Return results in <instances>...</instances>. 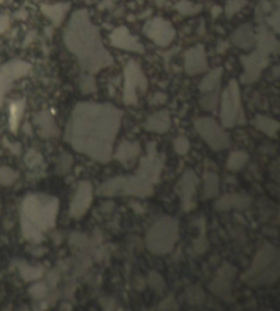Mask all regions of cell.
Returning <instances> with one entry per match:
<instances>
[{
	"instance_id": "6da1fadb",
	"label": "cell",
	"mask_w": 280,
	"mask_h": 311,
	"mask_svg": "<svg viewBox=\"0 0 280 311\" xmlns=\"http://www.w3.org/2000/svg\"><path fill=\"white\" fill-rule=\"evenodd\" d=\"M122 117L123 111L110 103L80 102L71 111L65 140L77 152L106 164L112 158Z\"/></svg>"
},
{
	"instance_id": "7a4b0ae2",
	"label": "cell",
	"mask_w": 280,
	"mask_h": 311,
	"mask_svg": "<svg viewBox=\"0 0 280 311\" xmlns=\"http://www.w3.org/2000/svg\"><path fill=\"white\" fill-rule=\"evenodd\" d=\"M64 44L84 71L98 73L110 67L114 59L104 46L99 27L93 24L87 9H79L71 15L64 31Z\"/></svg>"
},
{
	"instance_id": "3957f363",
	"label": "cell",
	"mask_w": 280,
	"mask_h": 311,
	"mask_svg": "<svg viewBox=\"0 0 280 311\" xmlns=\"http://www.w3.org/2000/svg\"><path fill=\"white\" fill-rule=\"evenodd\" d=\"M58 200L46 195H30L22 204L21 225L25 237L39 243L43 233L54 227L58 213Z\"/></svg>"
},
{
	"instance_id": "277c9868",
	"label": "cell",
	"mask_w": 280,
	"mask_h": 311,
	"mask_svg": "<svg viewBox=\"0 0 280 311\" xmlns=\"http://www.w3.org/2000/svg\"><path fill=\"white\" fill-rule=\"evenodd\" d=\"M257 33V40L254 51L250 55L241 56V64L244 72L241 75L243 83L257 81L260 74L269 64V55L276 54L279 50V43L272 32L265 26H260Z\"/></svg>"
},
{
	"instance_id": "5b68a950",
	"label": "cell",
	"mask_w": 280,
	"mask_h": 311,
	"mask_svg": "<svg viewBox=\"0 0 280 311\" xmlns=\"http://www.w3.org/2000/svg\"><path fill=\"white\" fill-rule=\"evenodd\" d=\"M280 275L279 251L272 244H266L255 254L252 266L242 276L244 283L251 286L272 284Z\"/></svg>"
},
{
	"instance_id": "8992f818",
	"label": "cell",
	"mask_w": 280,
	"mask_h": 311,
	"mask_svg": "<svg viewBox=\"0 0 280 311\" xmlns=\"http://www.w3.org/2000/svg\"><path fill=\"white\" fill-rule=\"evenodd\" d=\"M178 237V221L173 216L165 215L151 226L146 236V247L158 256L172 251Z\"/></svg>"
},
{
	"instance_id": "52a82bcc",
	"label": "cell",
	"mask_w": 280,
	"mask_h": 311,
	"mask_svg": "<svg viewBox=\"0 0 280 311\" xmlns=\"http://www.w3.org/2000/svg\"><path fill=\"white\" fill-rule=\"evenodd\" d=\"M220 120L224 128H233L234 126L245 124V115L242 107L240 86L235 79L224 89L220 103Z\"/></svg>"
},
{
	"instance_id": "ba28073f",
	"label": "cell",
	"mask_w": 280,
	"mask_h": 311,
	"mask_svg": "<svg viewBox=\"0 0 280 311\" xmlns=\"http://www.w3.org/2000/svg\"><path fill=\"white\" fill-rule=\"evenodd\" d=\"M100 195L112 196H135L145 198L153 193V187L139 176H117L107 180L100 187Z\"/></svg>"
},
{
	"instance_id": "9c48e42d",
	"label": "cell",
	"mask_w": 280,
	"mask_h": 311,
	"mask_svg": "<svg viewBox=\"0 0 280 311\" xmlns=\"http://www.w3.org/2000/svg\"><path fill=\"white\" fill-rule=\"evenodd\" d=\"M147 88H148V80L142 71L141 66L136 60H129L124 69L123 102L127 106L137 105V103H138V89L145 93Z\"/></svg>"
},
{
	"instance_id": "30bf717a",
	"label": "cell",
	"mask_w": 280,
	"mask_h": 311,
	"mask_svg": "<svg viewBox=\"0 0 280 311\" xmlns=\"http://www.w3.org/2000/svg\"><path fill=\"white\" fill-rule=\"evenodd\" d=\"M199 136L209 145L213 151H221L230 148L231 138L211 117H201L194 122Z\"/></svg>"
},
{
	"instance_id": "8fae6325",
	"label": "cell",
	"mask_w": 280,
	"mask_h": 311,
	"mask_svg": "<svg viewBox=\"0 0 280 311\" xmlns=\"http://www.w3.org/2000/svg\"><path fill=\"white\" fill-rule=\"evenodd\" d=\"M145 36L159 47H168L177 35V31L169 20L154 17L145 23L142 27Z\"/></svg>"
},
{
	"instance_id": "7c38bea8",
	"label": "cell",
	"mask_w": 280,
	"mask_h": 311,
	"mask_svg": "<svg viewBox=\"0 0 280 311\" xmlns=\"http://www.w3.org/2000/svg\"><path fill=\"white\" fill-rule=\"evenodd\" d=\"M32 66L27 61L14 59L9 61L0 69V106L2 105L3 97L10 89L12 82L25 77L31 71Z\"/></svg>"
},
{
	"instance_id": "4fadbf2b",
	"label": "cell",
	"mask_w": 280,
	"mask_h": 311,
	"mask_svg": "<svg viewBox=\"0 0 280 311\" xmlns=\"http://www.w3.org/2000/svg\"><path fill=\"white\" fill-rule=\"evenodd\" d=\"M163 168V161L160 157V155L156 153L155 143L148 144V154L147 156L140 159V166L137 176L145 179L146 181L150 182L151 185L159 181V178Z\"/></svg>"
},
{
	"instance_id": "5bb4252c",
	"label": "cell",
	"mask_w": 280,
	"mask_h": 311,
	"mask_svg": "<svg viewBox=\"0 0 280 311\" xmlns=\"http://www.w3.org/2000/svg\"><path fill=\"white\" fill-rule=\"evenodd\" d=\"M110 42L114 48L129 51L135 54H145V46L140 43L138 37L131 34L126 26H118L110 34Z\"/></svg>"
},
{
	"instance_id": "9a60e30c",
	"label": "cell",
	"mask_w": 280,
	"mask_h": 311,
	"mask_svg": "<svg viewBox=\"0 0 280 311\" xmlns=\"http://www.w3.org/2000/svg\"><path fill=\"white\" fill-rule=\"evenodd\" d=\"M236 275V268L231 265L222 266L216 279L209 284V289L221 299L230 301L232 298V283Z\"/></svg>"
},
{
	"instance_id": "2e32d148",
	"label": "cell",
	"mask_w": 280,
	"mask_h": 311,
	"mask_svg": "<svg viewBox=\"0 0 280 311\" xmlns=\"http://www.w3.org/2000/svg\"><path fill=\"white\" fill-rule=\"evenodd\" d=\"M93 198V187L92 183L88 180H83L79 182L78 189L76 191L70 203L69 214L71 218L80 219L89 210L90 205L92 203Z\"/></svg>"
},
{
	"instance_id": "e0dca14e",
	"label": "cell",
	"mask_w": 280,
	"mask_h": 311,
	"mask_svg": "<svg viewBox=\"0 0 280 311\" xmlns=\"http://www.w3.org/2000/svg\"><path fill=\"white\" fill-rule=\"evenodd\" d=\"M184 69L188 75L201 74L209 69L204 45L197 44L186 50L184 56Z\"/></svg>"
},
{
	"instance_id": "ac0fdd59",
	"label": "cell",
	"mask_w": 280,
	"mask_h": 311,
	"mask_svg": "<svg viewBox=\"0 0 280 311\" xmlns=\"http://www.w3.org/2000/svg\"><path fill=\"white\" fill-rule=\"evenodd\" d=\"M198 185V178L195 172L192 169H187L183 174V177L178 181L177 186V191L182 201L183 209L188 212L194 207V195L196 192V187Z\"/></svg>"
},
{
	"instance_id": "d6986e66",
	"label": "cell",
	"mask_w": 280,
	"mask_h": 311,
	"mask_svg": "<svg viewBox=\"0 0 280 311\" xmlns=\"http://www.w3.org/2000/svg\"><path fill=\"white\" fill-rule=\"evenodd\" d=\"M256 40H257V33L255 32L253 25L251 24L241 25L231 35V41L233 45L243 50L254 48Z\"/></svg>"
},
{
	"instance_id": "ffe728a7",
	"label": "cell",
	"mask_w": 280,
	"mask_h": 311,
	"mask_svg": "<svg viewBox=\"0 0 280 311\" xmlns=\"http://www.w3.org/2000/svg\"><path fill=\"white\" fill-rule=\"evenodd\" d=\"M140 144L138 142H130V141H123L118 145L114 158L121 164L124 165L126 168H130L134 165L136 158L140 154Z\"/></svg>"
},
{
	"instance_id": "44dd1931",
	"label": "cell",
	"mask_w": 280,
	"mask_h": 311,
	"mask_svg": "<svg viewBox=\"0 0 280 311\" xmlns=\"http://www.w3.org/2000/svg\"><path fill=\"white\" fill-rule=\"evenodd\" d=\"M145 129L150 133H164L171 127V116L167 110H162L147 117L144 124Z\"/></svg>"
},
{
	"instance_id": "7402d4cb",
	"label": "cell",
	"mask_w": 280,
	"mask_h": 311,
	"mask_svg": "<svg viewBox=\"0 0 280 311\" xmlns=\"http://www.w3.org/2000/svg\"><path fill=\"white\" fill-rule=\"evenodd\" d=\"M71 4L69 2H60L54 4H42L41 11L54 26L58 27L70 10Z\"/></svg>"
},
{
	"instance_id": "603a6c76",
	"label": "cell",
	"mask_w": 280,
	"mask_h": 311,
	"mask_svg": "<svg viewBox=\"0 0 280 311\" xmlns=\"http://www.w3.org/2000/svg\"><path fill=\"white\" fill-rule=\"evenodd\" d=\"M251 204V199L245 195L241 193H232V195H226L221 197L219 200L216 202V207L218 210L226 211V210H243L249 207Z\"/></svg>"
},
{
	"instance_id": "cb8c5ba5",
	"label": "cell",
	"mask_w": 280,
	"mask_h": 311,
	"mask_svg": "<svg viewBox=\"0 0 280 311\" xmlns=\"http://www.w3.org/2000/svg\"><path fill=\"white\" fill-rule=\"evenodd\" d=\"M34 121L39 127L41 134L44 138H53V136H57L59 134L58 127H57L53 116L51 115L50 111H42L39 114H36Z\"/></svg>"
},
{
	"instance_id": "d4e9b609",
	"label": "cell",
	"mask_w": 280,
	"mask_h": 311,
	"mask_svg": "<svg viewBox=\"0 0 280 311\" xmlns=\"http://www.w3.org/2000/svg\"><path fill=\"white\" fill-rule=\"evenodd\" d=\"M222 72H224V69L217 68V69H213L212 71L208 73L206 77L199 82V86H198L199 92H201L202 94H205V93L216 91V89H220Z\"/></svg>"
},
{
	"instance_id": "484cf974",
	"label": "cell",
	"mask_w": 280,
	"mask_h": 311,
	"mask_svg": "<svg viewBox=\"0 0 280 311\" xmlns=\"http://www.w3.org/2000/svg\"><path fill=\"white\" fill-rule=\"evenodd\" d=\"M253 126L268 136H276L279 130V122L266 116L258 115L253 120Z\"/></svg>"
},
{
	"instance_id": "4316f807",
	"label": "cell",
	"mask_w": 280,
	"mask_h": 311,
	"mask_svg": "<svg viewBox=\"0 0 280 311\" xmlns=\"http://www.w3.org/2000/svg\"><path fill=\"white\" fill-rule=\"evenodd\" d=\"M204 182H205V188H204V196L207 199H210L218 196L219 193V177L217 174L207 172L204 174Z\"/></svg>"
},
{
	"instance_id": "83f0119b",
	"label": "cell",
	"mask_w": 280,
	"mask_h": 311,
	"mask_svg": "<svg viewBox=\"0 0 280 311\" xmlns=\"http://www.w3.org/2000/svg\"><path fill=\"white\" fill-rule=\"evenodd\" d=\"M219 92L220 89L216 91L208 92L205 94H202V97L199 98V105L206 111H216L218 104H219Z\"/></svg>"
},
{
	"instance_id": "f1b7e54d",
	"label": "cell",
	"mask_w": 280,
	"mask_h": 311,
	"mask_svg": "<svg viewBox=\"0 0 280 311\" xmlns=\"http://www.w3.org/2000/svg\"><path fill=\"white\" fill-rule=\"evenodd\" d=\"M249 161V154L243 151H235L231 153L227 161V168L231 172L239 171Z\"/></svg>"
},
{
	"instance_id": "f546056e",
	"label": "cell",
	"mask_w": 280,
	"mask_h": 311,
	"mask_svg": "<svg viewBox=\"0 0 280 311\" xmlns=\"http://www.w3.org/2000/svg\"><path fill=\"white\" fill-rule=\"evenodd\" d=\"M175 9L181 13L182 16H192V15H197V13L202 10V6L199 4H194L189 1H181L178 2Z\"/></svg>"
},
{
	"instance_id": "4dcf8cb0",
	"label": "cell",
	"mask_w": 280,
	"mask_h": 311,
	"mask_svg": "<svg viewBox=\"0 0 280 311\" xmlns=\"http://www.w3.org/2000/svg\"><path fill=\"white\" fill-rule=\"evenodd\" d=\"M187 300L191 305H202L205 301V294L197 286H191L187 289Z\"/></svg>"
},
{
	"instance_id": "1f68e13d",
	"label": "cell",
	"mask_w": 280,
	"mask_h": 311,
	"mask_svg": "<svg viewBox=\"0 0 280 311\" xmlns=\"http://www.w3.org/2000/svg\"><path fill=\"white\" fill-rule=\"evenodd\" d=\"M80 89H81L83 94H91L97 91L96 80H94L91 74L83 75L80 79Z\"/></svg>"
},
{
	"instance_id": "d6a6232c",
	"label": "cell",
	"mask_w": 280,
	"mask_h": 311,
	"mask_svg": "<svg viewBox=\"0 0 280 311\" xmlns=\"http://www.w3.org/2000/svg\"><path fill=\"white\" fill-rule=\"evenodd\" d=\"M148 283L151 287H153V289L156 291H159L160 294L163 293V290L165 289V283L162 279V276H161L159 273H156L155 271L151 272L148 276Z\"/></svg>"
},
{
	"instance_id": "836d02e7",
	"label": "cell",
	"mask_w": 280,
	"mask_h": 311,
	"mask_svg": "<svg viewBox=\"0 0 280 311\" xmlns=\"http://www.w3.org/2000/svg\"><path fill=\"white\" fill-rule=\"evenodd\" d=\"M23 108H25V106H23L22 102L14 103L11 105V119H10V122H11L12 130L17 129L19 120H20L21 116H22Z\"/></svg>"
},
{
	"instance_id": "e575fe53",
	"label": "cell",
	"mask_w": 280,
	"mask_h": 311,
	"mask_svg": "<svg viewBox=\"0 0 280 311\" xmlns=\"http://www.w3.org/2000/svg\"><path fill=\"white\" fill-rule=\"evenodd\" d=\"M189 148H191V144H189L188 139L185 136H178L173 141V149L179 155L186 154L189 151Z\"/></svg>"
},
{
	"instance_id": "d590c367",
	"label": "cell",
	"mask_w": 280,
	"mask_h": 311,
	"mask_svg": "<svg viewBox=\"0 0 280 311\" xmlns=\"http://www.w3.org/2000/svg\"><path fill=\"white\" fill-rule=\"evenodd\" d=\"M71 165H73V156L68 153L61 154L58 164H57V172L59 174H66L70 169Z\"/></svg>"
},
{
	"instance_id": "8d00e7d4",
	"label": "cell",
	"mask_w": 280,
	"mask_h": 311,
	"mask_svg": "<svg viewBox=\"0 0 280 311\" xmlns=\"http://www.w3.org/2000/svg\"><path fill=\"white\" fill-rule=\"evenodd\" d=\"M246 2L244 0H230V1L227 2V7H226V12L227 16H233L235 12H238L239 10H241L242 8L244 7V4Z\"/></svg>"
},
{
	"instance_id": "74e56055",
	"label": "cell",
	"mask_w": 280,
	"mask_h": 311,
	"mask_svg": "<svg viewBox=\"0 0 280 311\" xmlns=\"http://www.w3.org/2000/svg\"><path fill=\"white\" fill-rule=\"evenodd\" d=\"M159 309L160 310H175V309H178V305L177 304V301L174 300L173 297L170 296L161 303V305L159 306Z\"/></svg>"
},
{
	"instance_id": "f35d334b",
	"label": "cell",
	"mask_w": 280,
	"mask_h": 311,
	"mask_svg": "<svg viewBox=\"0 0 280 311\" xmlns=\"http://www.w3.org/2000/svg\"><path fill=\"white\" fill-rule=\"evenodd\" d=\"M46 291H47V289H46L45 284H43V283H40V284H36L31 289L32 295L34 296V297H36V298H41V297L45 296Z\"/></svg>"
},
{
	"instance_id": "ab89813d",
	"label": "cell",
	"mask_w": 280,
	"mask_h": 311,
	"mask_svg": "<svg viewBox=\"0 0 280 311\" xmlns=\"http://www.w3.org/2000/svg\"><path fill=\"white\" fill-rule=\"evenodd\" d=\"M10 25V19L7 15H0V35L3 34Z\"/></svg>"
},
{
	"instance_id": "60d3db41",
	"label": "cell",
	"mask_w": 280,
	"mask_h": 311,
	"mask_svg": "<svg viewBox=\"0 0 280 311\" xmlns=\"http://www.w3.org/2000/svg\"><path fill=\"white\" fill-rule=\"evenodd\" d=\"M167 101H168V96L165 95V94L156 93L155 95L153 97V101H151V104H153V105H160V104H164Z\"/></svg>"
}]
</instances>
